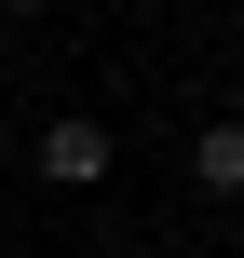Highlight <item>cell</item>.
I'll return each instance as SVG.
<instances>
[{"instance_id":"cell-1","label":"cell","mask_w":244,"mask_h":258,"mask_svg":"<svg viewBox=\"0 0 244 258\" xmlns=\"http://www.w3.org/2000/svg\"><path fill=\"white\" fill-rule=\"evenodd\" d=\"M27 177H41V190H109V177H122V136H109L95 109H54V122L27 136Z\"/></svg>"},{"instance_id":"cell-2","label":"cell","mask_w":244,"mask_h":258,"mask_svg":"<svg viewBox=\"0 0 244 258\" xmlns=\"http://www.w3.org/2000/svg\"><path fill=\"white\" fill-rule=\"evenodd\" d=\"M190 190H204V204H244V122H231V109L190 136Z\"/></svg>"},{"instance_id":"cell-3","label":"cell","mask_w":244,"mask_h":258,"mask_svg":"<svg viewBox=\"0 0 244 258\" xmlns=\"http://www.w3.org/2000/svg\"><path fill=\"white\" fill-rule=\"evenodd\" d=\"M0 14H54V0H0Z\"/></svg>"}]
</instances>
